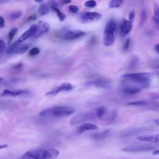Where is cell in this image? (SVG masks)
Listing matches in <instances>:
<instances>
[{
	"label": "cell",
	"instance_id": "cb8c5ba5",
	"mask_svg": "<svg viewBox=\"0 0 159 159\" xmlns=\"http://www.w3.org/2000/svg\"><path fill=\"white\" fill-rule=\"evenodd\" d=\"M21 16H22V12L20 11H15V12L11 13L9 14V17L11 19L16 20V19H19Z\"/></svg>",
	"mask_w": 159,
	"mask_h": 159
},
{
	"label": "cell",
	"instance_id": "74e56055",
	"mask_svg": "<svg viewBox=\"0 0 159 159\" xmlns=\"http://www.w3.org/2000/svg\"><path fill=\"white\" fill-rule=\"evenodd\" d=\"M8 145L7 144H4V145H0V149H2V148H6Z\"/></svg>",
	"mask_w": 159,
	"mask_h": 159
},
{
	"label": "cell",
	"instance_id": "ac0fdd59",
	"mask_svg": "<svg viewBox=\"0 0 159 159\" xmlns=\"http://www.w3.org/2000/svg\"><path fill=\"white\" fill-rule=\"evenodd\" d=\"M29 43H19L12 52L11 54H22L24 53L29 48Z\"/></svg>",
	"mask_w": 159,
	"mask_h": 159
},
{
	"label": "cell",
	"instance_id": "f35d334b",
	"mask_svg": "<svg viewBox=\"0 0 159 159\" xmlns=\"http://www.w3.org/2000/svg\"><path fill=\"white\" fill-rule=\"evenodd\" d=\"M8 0H0V4H2L6 2H7Z\"/></svg>",
	"mask_w": 159,
	"mask_h": 159
},
{
	"label": "cell",
	"instance_id": "ab89813d",
	"mask_svg": "<svg viewBox=\"0 0 159 159\" xmlns=\"http://www.w3.org/2000/svg\"><path fill=\"white\" fill-rule=\"evenodd\" d=\"M158 153H159L158 150H157L154 151V152H153V154H154V155H157V154H158Z\"/></svg>",
	"mask_w": 159,
	"mask_h": 159
},
{
	"label": "cell",
	"instance_id": "d4e9b609",
	"mask_svg": "<svg viewBox=\"0 0 159 159\" xmlns=\"http://www.w3.org/2000/svg\"><path fill=\"white\" fill-rule=\"evenodd\" d=\"M147 102L145 101H133L131 102L128 103V105L130 106H143L147 105Z\"/></svg>",
	"mask_w": 159,
	"mask_h": 159
},
{
	"label": "cell",
	"instance_id": "4316f807",
	"mask_svg": "<svg viewBox=\"0 0 159 159\" xmlns=\"http://www.w3.org/2000/svg\"><path fill=\"white\" fill-rule=\"evenodd\" d=\"M96 5L97 3L94 0H89L84 2V6L88 7H94Z\"/></svg>",
	"mask_w": 159,
	"mask_h": 159
},
{
	"label": "cell",
	"instance_id": "836d02e7",
	"mask_svg": "<svg viewBox=\"0 0 159 159\" xmlns=\"http://www.w3.org/2000/svg\"><path fill=\"white\" fill-rule=\"evenodd\" d=\"M22 63H18V64H16V65H15L14 66H12V69H14V70H19V69H20V68H21V67H22Z\"/></svg>",
	"mask_w": 159,
	"mask_h": 159
},
{
	"label": "cell",
	"instance_id": "b9f144b4",
	"mask_svg": "<svg viewBox=\"0 0 159 159\" xmlns=\"http://www.w3.org/2000/svg\"><path fill=\"white\" fill-rule=\"evenodd\" d=\"M3 80V78L2 77H0V83Z\"/></svg>",
	"mask_w": 159,
	"mask_h": 159
},
{
	"label": "cell",
	"instance_id": "4fadbf2b",
	"mask_svg": "<svg viewBox=\"0 0 159 159\" xmlns=\"http://www.w3.org/2000/svg\"><path fill=\"white\" fill-rule=\"evenodd\" d=\"M132 29V22L127 20H124L120 27V32L122 36H125L129 34Z\"/></svg>",
	"mask_w": 159,
	"mask_h": 159
},
{
	"label": "cell",
	"instance_id": "f546056e",
	"mask_svg": "<svg viewBox=\"0 0 159 159\" xmlns=\"http://www.w3.org/2000/svg\"><path fill=\"white\" fill-rule=\"evenodd\" d=\"M69 10L73 13H76L78 11V7L75 5H71L69 6Z\"/></svg>",
	"mask_w": 159,
	"mask_h": 159
},
{
	"label": "cell",
	"instance_id": "277c9868",
	"mask_svg": "<svg viewBox=\"0 0 159 159\" xmlns=\"http://www.w3.org/2000/svg\"><path fill=\"white\" fill-rule=\"evenodd\" d=\"M117 30V22L114 19H111L107 23L104 32L103 43L106 46L112 45L116 37V32Z\"/></svg>",
	"mask_w": 159,
	"mask_h": 159
},
{
	"label": "cell",
	"instance_id": "d6986e66",
	"mask_svg": "<svg viewBox=\"0 0 159 159\" xmlns=\"http://www.w3.org/2000/svg\"><path fill=\"white\" fill-rule=\"evenodd\" d=\"M110 130H106L104 131L94 133L92 135V138L95 140H101L105 139L110 133Z\"/></svg>",
	"mask_w": 159,
	"mask_h": 159
},
{
	"label": "cell",
	"instance_id": "6da1fadb",
	"mask_svg": "<svg viewBox=\"0 0 159 159\" xmlns=\"http://www.w3.org/2000/svg\"><path fill=\"white\" fill-rule=\"evenodd\" d=\"M150 76L147 73L125 74L122 76L120 90L126 94L140 93L143 89L150 86Z\"/></svg>",
	"mask_w": 159,
	"mask_h": 159
},
{
	"label": "cell",
	"instance_id": "60d3db41",
	"mask_svg": "<svg viewBox=\"0 0 159 159\" xmlns=\"http://www.w3.org/2000/svg\"><path fill=\"white\" fill-rule=\"evenodd\" d=\"M44 0H35V1L36 2H42V1H43Z\"/></svg>",
	"mask_w": 159,
	"mask_h": 159
},
{
	"label": "cell",
	"instance_id": "1f68e13d",
	"mask_svg": "<svg viewBox=\"0 0 159 159\" xmlns=\"http://www.w3.org/2000/svg\"><path fill=\"white\" fill-rule=\"evenodd\" d=\"M134 16H135V12L134 11H132L130 12L129 16V19L130 22H132L133 20V19H134Z\"/></svg>",
	"mask_w": 159,
	"mask_h": 159
},
{
	"label": "cell",
	"instance_id": "44dd1931",
	"mask_svg": "<svg viewBox=\"0 0 159 159\" xmlns=\"http://www.w3.org/2000/svg\"><path fill=\"white\" fill-rule=\"evenodd\" d=\"M52 9L53 10L54 12H55L58 18L60 21H63L65 19V15L63 14L57 7V6H51Z\"/></svg>",
	"mask_w": 159,
	"mask_h": 159
},
{
	"label": "cell",
	"instance_id": "d590c367",
	"mask_svg": "<svg viewBox=\"0 0 159 159\" xmlns=\"http://www.w3.org/2000/svg\"><path fill=\"white\" fill-rule=\"evenodd\" d=\"M35 18H36V16H34V15H32V16H30L28 18L27 20H28V21H29V20H34Z\"/></svg>",
	"mask_w": 159,
	"mask_h": 159
},
{
	"label": "cell",
	"instance_id": "e0dca14e",
	"mask_svg": "<svg viewBox=\"0 0 159 159\" xmlns=\"http://www.w3.org/2000/svg\"><path fill=\"white\" fill-rule=\"evenodd\" d=\"M98 129V126L91 123H84L77 129V132L80 134L88 130H94Z\"/></svg>",
	"mask_w": 159,
	"mask_h": 159
},
{
	"label": "cell",
	"instance_id": "8fae6325",
	"mask_svg": "<svg viewBox=\"0 0 159 159\" xmlns=\"http://www.w3.org/2000/svg\"><path fill=\"white\" fill-rule=\"evenodd\" d=\"M36 27L33 35L31 37L33 39H36L40 37L42 34L47 33L50 29L49 24L46 22H39L35 24Z\"/></svg>",
	"mask_w": 159,
	"mask_h": 159
},
{
	"label": "cell",
	"instance_id": "d6a6232c",
	"mask_svg": "<svg viewBox=\"0 0 159 159\" xmlns=\"http://www.w3.org/2000/svg\"><path fill=\"white\" fill-rule=\"evenodd\" d=\"M5 25V20L4 17L0 16V28H2L4 27Z\"/></svg>",
	"mask_w": 159,
	"mask_h": 159
},
{
	"label": "cell",
	"instance_id": "603a6c76",
	"mask_svg": "<svg viewBox=\"0 0 159 159\" xmlns=\"http://www.w3.org/2000/svg\"><path fill=\"white\" fill-rule=\"evenodd\" d=\"M17 28H16V27H13V28H12L11 30H10V31L9 32V33H8V40H9V43H10L11 42H12V39H13V38H14V37L15 36V35H16V34L17 33Z\"/></svg>",
	"mask_w": 159,
	"mask_h": 159
},
{
	"label": "cell",
	"instance_id": "2e32d148",
	"mask_svg": "<svg viewBox=\"0 0 159 159\" xmlns=\"http://www.w3.org/2000/svg\"><path fill=\"white\" fill-rule=\"evenodd\" d=\"M27 91L24 90H17V91H11L9 89H4L3 91L0 94L1 96H18L23 94L27 93Z\"/></svg>",
	"mask_w": 159,
	"mask_h": 159
},
{
	"label": "cell",
	"instance_id": "7c38bea8",
	"mask_svg": "<svg viewBox=\"0 0 159 159\" xmlns=\"http://www.w3.org/2000/svg\"><path fill=\"white\" fill-rule=\"evenodd\" d=\"M85 35V33L80 30H70L66 32L64 35V39L66 40H73L77 39Z\"/></svg>",
	"mask_w": 159,
	"mask_h": 159
},
{
	"label": "cell",
	"instance_id": "7a4b0ae2",
	"mask_svg": "<svg viewBox=\"0 0 159 159\" xmlns=\"http://www.w3.org/2000/svg\"><path fill=\"white\" fill-rule=\"evenodd\" d=\"M75 110L69 106H57L51 107L42 111L39 115L42 117L60 118L69 116L73 114Z\"/></svg>",
	"mask_w": 159,
	"mask_h": 159
},
{
	"label": "cell",
	"instance_id": "52a82bcc",
	"mask_svg": "<svg viewBox=\"0 0 159 159\" xmlns=\"http://www.w3.org/2000/svg\"><path fill=\"white\" fill-rule=\"evenodd\" d=\"M102 17L101 14L96 12H85L80 14L78 20L82 24H89L99 20Z\"/></svg>",
	"mask_w": 159,
	"mask_h": 159
},
{
	"label": "cell",
	"instance_id": "30bf717a",
	"mask_svg": "<svg viewBox=\"0 0 159 159\" xmlns=\"http://www.w3.org/2000/svg\"><path fill=\"white\" fill-rule=\"evenodd\" d=\"M73 86L68 82H64L63 83H61V84H60L59 86L54 88L53 89H52L51 91L47 92L46 93V96H55L56 94H57L58 93H60L61 91H68L71 90L73 88Z\"/></svg>",
	"mask_w": 159,
	"mask_h": 159
},
{
	"label": "cell",
	"instance_id": "484cf974",
	"mask_svg": "<svg viewBox=\"0 0 159 159\" xmlns=\"http://www.w3.org/2000/svg\"><path fill=\"white\" fill-rule=\"evenodd\" d=\"M146 19H147V12L145 9H143L141 12V17H140V25L141 26L144 24Z\"/></svg>",
	"mask_w": 159,
	"mask_h": 159
},
{
	"label": "cell",
	"instance_id": "7402d4cb",
	"mask_svg": "<svg viewBox=\"0 0 159 159\" xmlns=\"http://www.w3.org/2000/svg\"><path fill=\"white\" fill-rule=\"evenodd\" d=\"M124 0H111L109 2V8H117L119 7L123 3Z\"/></svg>",
	"mask_w": 159,
	"mask_h": 159
},
{
	"label": "cell",
	"instance_id": "4dcf8cb0",
	"mask_svg": "<svg viewBox=\"0 0 159 159\" xmlns=\"http://www.w3.org/2000/svg\"><path fill=\"white\" fill-rule=\"evenodd\" d=\"M5 48H6L5 43L1 39H0V55L2 53V52H4Z\"/></svg>",
	"mask_w": 159,
	"mask_h": 159
},
{
	"label": "cell",
	"instance_id": "ffe728a7",
	"mask_svg": "<svg viewBox=\"0 0 159 159\" xmlns=\"http://www.w3.org/2000/svg\"><path fill=\"white\" fill-rule=\"evenodd\" d=\"M50 7L46 3H42L40 5L39 9H38V12L40 16H44L48 14L49 12Z\"/></svg>",
	"mask_w": 159,
	"mask_h": 159
},
{
	"label": "cell",
	"instance_id": "8d00e7d4",
	"mask_svg": "<svg viewBox=\"0 0 159 159\" xmlns=\"http://www.w3.org/2000/svg\"><path fill=\"white\" fill-rule=\"evenodd\" d=\"M158 46H159L158 44H157L155 47V50L157 53H159V47H158Z\"/></svg>",
	"mask_w": 159,
	"mask_h": 159
},
{
	"label": "cell",
	"instance_id": "9c48e42d",
	"mask_svg": "<svg viewBox=\"0 0 159 159\" xmlns=\"http://www.w3.org/2000/svg\"><path fill=\"white\" fill-rule=\"evenodd\" d=\"M88 85L94 86L98 88L108 89L110 88L112 85V82L110 80L107 78H99L93 80H91L87 83Z\"/></svg>",
	"mask_w": 159,
	"mask_h": 159
},
{
	"label": "cell",
	"instance_id": "5bb4252c",
	"mask_svg": "<svg viewBox=\"0 0 159 159\" xmlns=\"http://www.w3.org/2000/svg\"><path fill=\"white\" fill-rule=\"evenodd\" d=\"M35 27H36L35 24L32 25L29 27V29L27 31H25V32H24V33L21 35V36H20L16 41H17L19 43H22L24 41H25V40H27V39H29V37H31L33 35V34H34V32H35Z\"/></svg>",
	"mask_w": 159,
	"mask_h": 159
},
{
	"label": "cell",
	"instance_id": "9a60e30c",
	"mask_svg": "<svg viewBox=\"0 0 159 159\" xmlns=\"http://www.w3.org/2000/svg\"><path fill=\"white\" fill-rule=\"evenodd\" d=\"M158 134H150L140 135L137 137V140L144 142H150L153 143H158Z\"/></svg>",
	"mask_w": 159,
	"mask_h": 159
},
{
	"label": "cell",
	"instance_id": "f1b7e54d",
	"mask_svg": "<svg viewBox=\"0 0 159 159\" xmlns=\"http://www.w3.org/2000/svg\"><path fill=\"white\" fill-rule=\"evenodd\" d=\"M130 39H127L125 43H124V45L122 47V50L124 52H125L128 50L129 47V45H130Z\"/></svg>",
	"mask_w": 159,
	"mask_h": 159
},
{
	"label": "cell",
	"instance_id": "e575fe53",
	"mask_svg": "<svg viewBox=\"0 0 159 159\" xmlns=\"http://www.w3.org/2000/svg\"><path fill=\"white\" fill-rule=\"evenodd\" d=\"M60 2L62 3V4H69L71 2V0H60Z\"/></svg>",
	"mask_w": 159,
	"mask_h": 159
},
{
	"label": "cell",
	"instance_id": "ba28073f",
	"mask_svg": "<svg viewBox=\"0 0 159 159\" xmlns=\"http://www.w3.org/2000/svg\"><path fill=\"white\" fill-rule=\"evenodd\" d=\"M154 146L149 144H141L134 143L125 147L122 149V151L127 152H147L155 150Z\"/></svg>",
	"mask_w": 159,
	"mask_h": 159
},
{
	"label": "cell",
	"instance_id": "5b68a950",
	"mask_svg": "<svg viewBox=\"0 0 159 159\" xmlns=\"http://www.w3.org/2000/svg\"><path fill=\"white\" fill-rule=\"evenodd\" d=\"M96 116L98 119L104 121H111L115 119L117 116L116 109H108L104 106H99L96 109Z\"/></svg>",
	"mask_w": 159,
	"mask_h": 159
},
{
	"label": "cell",
	"instance_id": "8992f818",
	"mask_svg": "<svg viewBox=\"0 0 159 159\" xmlns=\"http://www.w3.org/2000/svg\"><path fill=\"white\" fill-rule=\"evenodd\" d=\"M96 111L95 110L81 112L75 115L70 120V124L72 125H75L83 122L94 119L96 117Z\"/></svg>",
	"mask_w": 159,
	"mask_h": 159
},
{
	"label": "cell",
	"instance_id": "83f0119b",
	"mask_svg": "<svg viewBox=\"0 0 159 159\" xmlns=\"http://www.w3.org/2000/svg\"><path fill=\"white\" fill-rule=\"evenodd\" d=\"M39 53H40V49L37 47H34L30 50L29 54L30 56H35L38 55Z\"/></svg>",
	"mask_w": 159,
	"mask_h": 159
},
{
	"label": "cell",
	"instance_id": "3957f363",
	"mask_svg": "<svg viewBox=\"0 0 159 159\" xmlns=\"http://www.w3.org/2000/svg\"><path fill=\"white\" fill-rule=\"evenodd\" d=\"M59 155V152L55 148L38 149L25 152L22 159H53Z\"/></svg>",
	"mask_w": 159,
	"mask_h": 159
}]
</instances>
